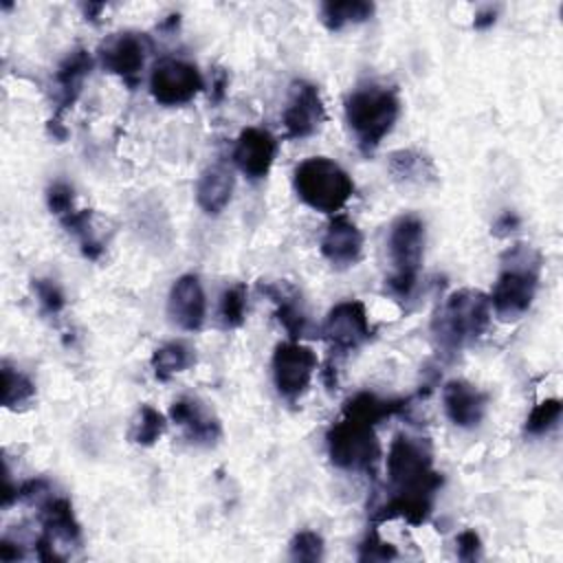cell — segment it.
Masks as SVG:
<instances>
[{
	"instance_id": "6da1fadb",
	"label": "cell",
	"mask_w": 563,
	"mask_h": 563,
	"mask_svg": "<svg viewBox=\"0 0 563 563\" xmlns=\"http://www.w3.org/2000/svg\"><path fill=\"white\" fill-rule=\"evenodd\" d=\"M389 499L374 515L376 521L405 519L411 526L427 521L433 495L442 486V475L433 471V453L427 438L396 433L387 451Z\"/></svg>"
},
{
	"instance_id": "7a4b0ae2",
	"label": "cell",
	"mask_w": 563,
	"mask_h": 563,
	"mask_svg": "<svg viewBox=\"0 0 563 563\" xmlns=\"http://www.w3.org/2000/svg\"><path fill=\"white\" fill-rule=\"evenodd\" d=\"M541 253L530 244H515L501 255V271L488 297L501 321L521 319L534 299L541 277Z\"/></svg>"
},
{
	"instance_id": "3957f363",
	"label": "cell",
	"mask_w": 563,
	"mask_h": 563,
	"mask_svg": "<svg viewBox=\"0 0 563 563\" xmlns=\"http://www.w3.org/2000/svg\"><path fill=\"white\" fill-rule=\"evenodd\" d=\"M400 114L396 88L365 84L354 88L345 99V119L363 154L374 152L391 132Z\"/></svg>"
},
{
	"instance_id": "277c9868",
	"label": "cell",
	"mask_w": 563,
	"mask_h": 563,
	"mask_svg": "<svg viewBox=\"0 0 563 563\" xmlns=\"http://www.w3.org/2000/svg\"><path fill=\"white\" fill-rule=\"evenodd\" d=\"M490 323L488 295L475 288L453 290L433 319V336L444 352H457L484 334Z\"/></svg>"
},
{
	"instance_id": "5b68a950",
	"label": "cell",
	"mask_w": 563,
	"mask_h": 563,
	"mask_svg": "<svg viewBox=\"0 0 563 563\" xmlns=\"http://www.w3.org/2000/svg\"><path fill=\"white\" fill-rule=\"evenodd\" d=\"M295 191L303 205L321 213H336L354 194L350 174L325 156H310L295 167Z\"/></svg>"
},
{
	"instance_id": "8992f818",
	"label": "cell",
	"mask_w": 563,
	"mask_h": 563,
	"mask_svg": "<svg viewBox=\"0 0 563 563\" xmlns=\"http://www.w3.org/2000/svg\"><path fill=\"white\" fill-rule=\"evenodd\" d=\"M374 427L376 424L343 411L325 435L330 462L343 471L374 473L380 460V442Z\"/></svg>"
},
{
	"instance_id": "52a82bcc",
	"label": "cell",
	"mask_w": 563,
	"mask_h": 563,
	"mask_svg": "<svg viewBox=\"0 0 563 563\" xmlns=\"http://www.w3.org/2000/svg\"><path fill=\"white\" fill-rule=\"evenodd\" d=\"M391 273L387 286L396 297H409L416 288L424 255V222L416 213L398 216L387 238Z\"/></svg>"
},
{
	"instance_id": "ba28073f",
	"label": "cell",
	"mask_w": 563,
	"mask_h": 563,
	"mask_svg": "<svg viewBox=\"0 0 563 563\" xmlns=\"http://www.w3.org/2000/svg\"><path fill=\"white\" fill-rule=\"evenodd\" d=\"M319 361L312 347L301 341H284L277 343L271 361L273 383L282 398L295 402L310 385V378L317 369Z\"/></svg>"
},
{
	"instance_id": "9c48e42d",
	"label": "cell",
	"mask_w": 563,
	"mask_h": 563,
	"mask_svg": "<svg viewBox=\"0 0 563 563\" xmlns=\"http://www.w3.org/2000/svg\"><path fill=\"white\" fill-rule=\"evenodd\" d=\"M205 88L200 70L183 59L163 57L150 73V92L161 106L189 103Z\"/></svg>"
},
{
	"instance_id": "30bf717a",
	"label": "cell",
	"mask_w": 563,
	"mask_h": 563,
	"mask_svg": "<svg viewBox=\"0 0 563 563\" xmlns=\"http://www.w3.org/2000/svg\"><path fill=\"white\" fill-rule=\"evenodd\" d=\"M325 121V108L319 88L306 79H295L290 84L288 101L282 112V123L286 139H306L319 132Z\"/></svg>"
},
{
	"instance_id": "8fae6325",
	"label": "cell",
	"mask_w": 563,
	"mask_h": 563,
	"mask_svg": "<svg viewBox=\"0 0 563 563\" xmlns=\"http://www.w3.org/2000/svg\"><path fill=\"white\" fill-rule=\"evenodd\" d=\"M150 48L152 44L145 33L121 31L112 33L99 46V59L108 73L121 77L128 84H134L145 66Z\"/></svg>"
},
{
	"instance_id": "7c38bea8",
	"label": "cell",
	"mask_w": 563,
	"mask_h": 563,
	"mask_svg": "<svg viewBox=\"0 0 563 563\" xmlns=\"http://www.w3.org/2000/svg\"><path fill=\"white\" fill-rule=\"evenodd\" d=\"M372 328L367 319V310L363 301L347 299L336 303L323 323V339L330 343L336 352H354L365 341H369Z\"/></svg>"
},
{
	"instance_id": "4fadbf2b",
	"label": "cell",
	"mask_w": 563,
	"mask_h": 563,
	"mask_svg": "<svg viewBox=\"0 0 563 563\" xmlns=\"http://www.w3.org/2000/svg\"><path fill=\"white\" fill-rule=\"evenodd\" d=\"M277 156V139L264 128H244L235 139L233 161L238 169L251 178L262 180L268 176Z\"/></svg>"
},
{
	"instance_id": "5bb4252c",
	"label": "cell",
	"mask_w": 563,
	"mask_h": 563,
	"mask_svg": "<svg viewBox=\"0 0 563 563\" xmlns=\"http://www.w3.org/2000/svg\"><path fill=\"white\" fill-rule=\"evenodd\" d=\"M169 420L183 429L191 444L198 446H213L222 435L220 420L196 396L176 398L169 407Z\"/></svg>"
},
{
	"instance_id": "9a60e30c",
	"label": "cell",
	"mask_w": 563,
	"mask_h": 563,
	"mask_svg": "<svg viewBox=\"0 0 563 563\" xmlns=\"http://www.w3.org/2000/svg\"><path fill=\"white\" fill-rule=\"evenodd\" d=\"M167 314L180 330L196 332L202 328L207 317V297L196 275L187 273L174 282L167 297Z\"/></svg>"
},
{
	"instance_id": "2e32d148",
	"label": "cell",
	"mask_w": 563,
	"mask_h": 563,
	"mask_svg": "<svg viewBox=\"0 0 563 563\" xmlns=\"http://www.w3.org/2000/svg\"><path fill=\"white\" fill-rule=\"evenodd\" d=\"M442 405L446 418L460 429H475L488 407V396L473 383L453 378L442 387Z\"/></svg>"
},
{
	"instance_id": "e0dca14e",
	"label": "cell",
	"mask_w": 563,
	"mask_h": 563,
	"mask_svg": "<svg viewBox=\"0 0 563 563\" xmlns=\"http://www.w3.org/2000/svg\"><path fill=\"white\" fill-rule=\"evenodd\" d=\"M363 253V233L358 227L345 218V216H334L325 233L321 238V255L336 268H347L354 266L361 260Z\"/></svg>"
},
{
	"instance_id": "ac0fdd59",
	"label": "cell",
	"mask_w": 563,
	"mask_h": 563,
	"mask_svg": "<svg viewBox=\"0 0 563 563\" xmlns=\"http://www.w3.org/2000/svg\"><path fill=\"white\" fill-rule=\"evenodd\" d=\"M90 68L92 57L86 48H75L62 59V64L55 70V121L62 119L64 110L75 106V101L81 95L84 81L90 75Z\"/></svg>"
},
{
	"instance_id": "d6986e66",
	"label": "cell",
	"mask_w": 563,
	"mask_h": 563,
	"mask_svg": "<svg viewBox=\"0 0 563 563\" xmlns=\"http://www.w3.org/2000/svg\"><path fill=\"white\" fill-rule=\"evenodd\" d=\"M233 187V172L224 163H213L200 174L196 183V202L205 213L216 216L231 202Z\"/></svg>"
},
{
	"instance_id": "ffe728a7",
	"label": "cell",
	"mask_w": 563,
	"mask_h": 563,
	"mask_svg": "<svg viewBox=\"0 0 563 563\" xmlns=\"http://www.w3.org/2000/svg\"><path fill=\"white\" fill-rule=\"evenodd\" d=\"M260 292L271 297L275 303L277 321L284 325L292 341H299L308 330V317L297 290L288 284H260Z\"/></svg>"
},
{
	"instance_id": "44dd1931",
	"label": "cell",
	"mask_w": 563,
	"mask_h": 563,
	"mask_svg": "<svg viewBox=\"0 0 563 563\" xmlns=\"http://www.w3.org/2000/svg\"><path fill=\"white\" fill-rule=\"evenodd\" d=\"M389 176L407 187H427L438 180L435 165L418 150H396L387 158Z\"/></svg>"
},
{
	"instance_id": "7402d4cb",
	"label": "cell",
	"mask_w": 563,
	"mask_h": 563,
	"mask_svg": "<svg viewBox=\"0 0 563 563\" xmlns=\"http://www.w3.org/2000/svg\"><path fill=\"white\" fill-rule=\"evenodd\" d=\"M42 521H44V534L48 539H62L66 543H77L79 541V523L75 519L73 506L66 497H48L42 506Z\"/></svg>"
},
{
	"instance_id": "603a6c76",
	"label": "cell",
	"mask_w": 563,
	"mask_h": 563,
	"mask_svg": "<svg viewBox=\"0 0 563 563\" xmlns=\"http://www.w3.org/2000/svg\"><path fill=\"white\" fill-rule=\"evenodd\" d=\"M152 369L158 380H169L196 363V352L185 341H167L152 354Z\"/></svg>"
},
{
	"instance_id": "cb8c5ba5",
	"label": "cell",
	"mask_w": 563,
	"mask_h": 563,
	"mask_svg": "<svg viewBox=\"0 0 563 563\" xmlns=\"http://www.w3.org/2000/svg\"><path fill=\"white\" fill-rule=\"evenodd\" d=\"M319 13H321V22L325 24V29L341 31L350 24L369 20L374 13V4L367 0H339V2L330 0L319 7Z\"/></svg>"
},
{
	"instance_id": "d4e9b609",
	"label": "cell",
	"mask_w": 563,
	"mask_h": 563,
	"mask_svg": "<svg viewBox=\"0 0 563 563\" xmlns=\"http://www.w3.org/2000/svg\"><path fill=\"white\" fill-rule=\"evenodd\" d=\"M165 429H167L165 416L158 409H154L152 405H141L130 422L128 440L139 446H152L158 442V438L165 433Z\"/></svg>"
},
{
	"instance_id": "484cf974",
	"label": "cell",
	"mask_w": 563,
	"mask_h": 563,
	"mask_svg": "<svg viewBox=\"0 0 563 563\" xmlns=\"http://www.w3.org/2000/svg\"><path fill=\"white\" fill-rule=\"evenodd\" d=\"M62 224L68 233H73L79 244H81V253L88 260H99L103 253V242L99 240L95 224H92V211L88 209H75L73 213L62 218Z\"/></svg>"
},
{
	"instance_id": "4316f807",
	"label": "cell",
	"mask_w": 563,
	"mask_h": 563,
	"mask_svg": "<svg viewBox=\"0 0 563 563\" xmlns=\"http://www.w3.org/2000/svg\"><path fill=\"white\" fill-rule=\"evenodd\" d=\"M244 319H246V286L231 284L220 295L218 321L222 328L233 330V328H240L244 323Z\"/></svg>"
},
{
	"instance_id": "83f0119b",
	"label": "cell",
	"mask_w": 563,
	"mask_h": 563,
	"mask_svg": "<svg viewBox=\"0 0 563 563\" xmlns=\"http://www.w3.org/2000/svg\"><path fill=\"white\" fill-rule=\"evenodd\" d=\"M33 396H35L33 380L26 374H22L4 363L2 365V405L9 409H15V407L29 402Z\"/></svg>"
},
{
	"instance_id": "f1b7e54d",
	"label": "cell",
	"mask_w": 563,
	"mask_h": 563,
	"mask_svg": "<svg viewBox=\"0 0 563 563\" xmlns=\"http://www.w3.org/2000/svg\"><path fill=\"white\" fill-rule=\"evenodd\" d=\"M561 411H563V405L559 398H545L541 402H537L532 407V411L528 413L526 418V433L528 435H543L548 433L550 429H554L559 424V418H561Z\"/></svg>"
},
{
	"instance_id": "f546056e",
	"label": "cell",
	"mask_w": 563,
	"mask_h": 563,
	"mask_svg": "<svg viewBox=\"0 0 563 563\" xmlns=\"http://www.w3.org/2000/svg\"><path fill=\"white\" fill-rule=\"evenodd\" d=\"M290 559L301 563H317L323 559V539L314 530H301L290 541Z\"/></svg>"
},
{
	"instance_id": "4dcf8cb0",
	"label": "cell",
	"mask_w": 563,
	"mask_h": 563,
	"mask_svg": "<svg viewBox=\"0 0 563 563\" xmlns=\"http://www.w3.org/2000/svg\"><path fill=\"white\" fill-rule=\"evenodd\" d=\"M31 288H33V292H35V299H37L42 312H46V314H57V312L64 310V306H66L64 290H62L53 279H42V277H37V279L31 282Z\"/></svg>"
},
{
	"instance_id": "1f68e13d",
	"label": "cell",
	"mask_w": 563,
	"mask_h": 563,
	"mask_svg": "<svg viewBox=\"0 0 563 563\" xmlns=\"http://www.w3.org/2000/svg\"><path fill=\"white\" fill-rule=\"evenodd\" d=\"M46 205L51 213H55L62 220L64 216L75 211V189L64 180H55L46 189Z\"/></svg>"
},
{
	"instance_id": "d6a6232c",
	"label": "cell",
	"mask_w": 563,
	"mask_h": 563,
	"mask_svg": "<svg viewBox=\"0 0 563 563\" xmlns=\"http://www.w3.org/2000/svg\"><path fill=\"white\" fill-rule=\"evenodd\" d=\"M396 556H398L396 548L391 543H385L376 532H369L365 541L358 545L361 561H389Z\"/></svg>"
},
{
	"instance_id": "836d02e7",
	"label": "cell",
	"mask_w": 563,
	"mask_h": 563,
	"mask_svg": "<svg viewBox=\"0 0 563 563\" xmlns=\"http://www.w3.org/2000/svg\"><path fill=\"white\" fill-rule=\"evenodd\" d=\"M457 543V559L460 561H475L482 554V539L475 530H462L455 539Z\"/></svg>"
},
{
	"instance_id": "e575fe53",
	"label": "cell",
	"mask_w": 563,
	"mask_h": 563,
	"mask_svg": "<svg viewBox=\"0 0 563 563\" xmlns=\"http://www.w3.org/2000/svg\"><path fill=\"white\" fill-rule=\"evenodd\" d=\"M519 224H521V220H519V216H517L515 211H504V213L493 222L490 231H493V235H497V238H506V235H510L512 231H517Z\"/></svg>"
},
{
	"instance_id": "d590c367",
	"label": "cell",
	"mask_w": 563,
	"mask_h": 563,
	"mask_svg": "<svg viewBox=\"0 0 563 563\" xmlns=\"http://www.w3.org/2000/svg\"><path fill=\"white\" fill-rule=\"evenodd\" d=\"M213 90H211V97L216 103H220L227 95V88H229V75L222 70V68H216L213 70Z\"/></svg>"
},
{
	"instance_id": "8d00e7d4",
	"label": "cell",
	"mask_w": 563,
	"mask_h": 563,
	"mask_svg": "<svg viewBox=\"0 0 563 563\" xmlns=\"http://www.w3.org/2000/svg\"><path fill=\"white\" fill-rule=\"evenodd\" d=\"M18 545H20V543H13V541H9V539H2V541H0V559L7 561V563L22 559L24 552H22V548H18Z\"/></svg>"
},
{
	"instance_id": "74e56055",
	"label": "cell",
	"mask_w": 563,
	"mask_h": 563,
	"mask_svg": "<svg viewBox=\"0 0 563 563\" xmlns=\"http://www.w3.org/2000/svg\"><path fill=\"white\" fill-rule=\"evenodd\" d=\"M495 20H497V11L488 7V9H482V11L475 13L473 26H475V29H488V26L495 24Z\"/></svg>"
}]
</instances>
